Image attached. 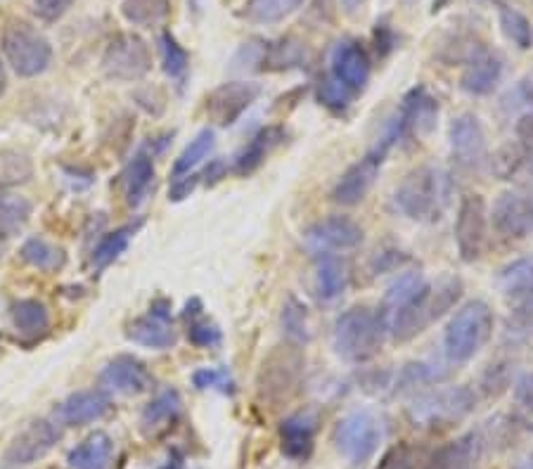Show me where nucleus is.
Listing matches in <instances>:
<instances>
[{"mask_svg": "<svg viewBox=\"0 0 533 469\" xmlns=\"http://www.w3.org/2000/svg\"><path fill=\"white\" fill-rule=\"evenodd\" d=\"M192 384L199 391H221V394H235V379L226 368H202L192 375Z\"/></svg>", "mask_w": 533, "mask_h": 469, "instance_id": "de8ad7c7", "label": "nucleus"}, {"mask_svg": "<svg viewBox=\"0 0 533 469\" xmlns=\"http://www.w3.org/2000/svg\"><path fill=\"white\" fill-rule=\"evenodd\" d=\"M214 147H216L214 128H202V131L190 140V145L181 152V157L173 162L171 178H181V176H188V173H195L197 166L202 164L204 159H209V154L214 152Z\"/></svg>", "mask_w": 533, "mask_h": 469, "instance_id": "e433bc0d", "label": "nucleus"}, {"mask_svg": "<svg viewBox=\"0 0 533 469\" xmlns=\"http://www.w3.org/2000/svg\"><path fill=\"white\" fill-rule=\"evenodd\" d=\"M477 389L460 384V387H441L420 394L408 406V420L417 429H448L465 420L477 408Z\"/></svg>", "mask_w": 533, "mask_h": 469, "instance_id": "423d86ee", "label": "nucleus"}, {"mask_svg": "<svg viewBox=\"0 0 533 469\" xmlns=\"http://www.w3.org/2000/svg\"><path fill=\"white\" fill-rule=\"evenodd\" d=\"M199 181H202V178H199V173H188V176L173 178L171 190H169L171 202H183V199H188L192 192H195Z\"/></svg>", "mask_w": 533, "mask_h": 469, "instance_id": "6e6d98bb", "label": "nucleus"}, {"mask_svg": "<svg viewBox=\"0 0 533 469\" xmlns=\"http://www.w3.org/2000/svg\"><path fill=\"white\" fill-rule=\"evenodd\" d=\"M391 124L396 128L398 140H425L439 124V100L429 93L427 86L417 83L403 95Z\"/></svg>", "mask_w": 533, "mask_h": 469, "instance_id": "f8f14e48", "label": "nucleus"}, {"mask_svg": "<svg viewBox=\"0 0 533 469\" xmlns=\"http://www.w3.org/2000/svg\"><path fill=\"white\" fill-rule=\"evenodd\" d=\"M301 5L304 0H249L244 15L254 24H278L297 12Z\"/></svg>", "mask_w": 533, "mask_h": 469, "instance_id": "37998d69", "label": "nucleus"}, {"mask_svg": "<svg viewBox=\"0 0 533 469\" xmlns=\"http://www.w3.org/2000/svg\"><path fill=\"white\" fill-rule=\"evenodd\" d=\"M60 439L62 432L55 422L34 420L15 441L10 443L8 453H5V462L12 467L34 465V462L46 458Z\"/></svg>", "mask_w": 533, "mask_h": 469, "instance_id": "6ab92c4d", "label": "nucleus"}, {"mask_svg": "<svg viewBox=\"0 0 533 469\" xmlns=\"http://www.w3.org/2000/svg\"><path fill=\"white\" fill-rule=\"evenodd\" d=\"M121 185H124V197L128 207L138 209L140 204L150 197V190L154 188V162L150 154H138V157H133V162L121 173Z\"/></svg>", "mask_w": 533, "mask_h": 469, "instance_id": "c756f323", "label": "nucleus"}, {"mask_svg": "<svg viewBox=\"0 0 533 469\" xmlns=\"http://www.w3.org/2000/svg\"><path fill=\"white\" fill-rule=\"evenodd\" d=\"M486 50V43L481 41L477 34L472 31H458V34H451L443 41V46L439 48V60H443L448 67H455V64H462L465 67L467 62H472L474 57L481 55Z\"/></svg>", "mask_w": 533, "mask_h": 469, "instance_id": "c9c22d12", "label": "nucleus"}, {"mask_svg": "<svg viewBox=\"0 0 533 469\" xmlns=\"http://www.w3.org/2000/svg\"><path fill=\"white\" fill-rule=\"evenodd\" d=\"M31 211V202L27 197L0 188V237H12L27 226Z\"/></svg>", "mask_w": 533, "mask_h": 469, "instance_id": "f704fd0d", "label": "nucleus"}, {"mask_svg": "<svg viewBox=\"0 0 533 469\" xmlns=\"http://www.w3.org/2000/svg\"><path fill=\"white\" fill-rule=\"evenodd\" d=\"M384 436L382 420L372 410H351L335 424L332 443L351 467H363L375 458Z\"/></svg>", "mask_w": 533, "mask_h": 469, "instance_id": "0eeeda50", "label": "nucleus"}, {"mask_svg": "<svg viewBox=\"0 0 533 469\" xmlns=\"http://www.w3.org/2000/svg\"><path fill=\"white\" fill-rule=\"evenodd\" d=\"M493 176L500 181H529L533 183V147L517 143H507L488 157Z\"/></svg>", "mask_w": 533, "mask_h": 469, "instance_id": "bb28decb", "label": "nucleus"}, {"mask_svg": "<svg viewBox=\"0 0 533 469\" xmlns=\"http://www.w3.org/2000/svg\"><path fill=\"white\" fill-rule=\"evenodd\" d=\"M453 233L462 261L474 263L484 256L488 242V204L484 195L470 192L460 199Z\"/></svg>", "mask_w": 533, "mask_h": 469, "instance_id": "9d476101", "label": "nucleus"}, {"mask_svg": "<svg viewBox=\"0 0 533 469\" xmlns=\"http://www.w3.org/2000/svg\"><path fill=\"white\" fill-rule=\"evenodd\" d=\"M188 339L192 346H197V349H216V346H221L223 342V332L216 323L197 316L188 320Z\"/></svg>", "mask_w": 533, "mask_h": 469, "instance_id": "09e8293b", "label": "nucleus"}, {"mask_svg": "<svg viewBox=\"0 0 533 469\" xmlns=\"http://www.w3.org/2000/svg\"><path fill=\"white\" fill-rule=\"evenodd\" d=\"M306 370L304 346L282 342L273 346L271 353L263 358L259 377H256V391L263 403L282 406L301 389Z\"/></svg>", "mask_w": 533, "mask_h": 469, "instance_id": "39448f33", "label": "nucleus"}, {"mask_svg": "<svg viewBox=\"0 0 533 469\" xmlns=\"http://www.w3.org/2000/svg\"><path fill=\"white\" fill-rule=\"evenodd\" d=\"M19 256H22L24 263L46 273L60 271L64 263H67V254L60 247H55V244L43 240V237H29L22 244V249H19Z\"/></svg>", "mask_w": 533, "mask_h": 469, "instance_id": "4c0bfd02", "label": "nucleus"}, {"mask_svg": "<svg viewBox=\"0 0 533 469\" xmlns=\"http://www.w3.org/2000/svg\"><path fill=\"white\" fill-rule=\"evenodd\" d=\"M387 325L370 306H351L339 313L332 327V349L344 363L363 365L380 356Z\"/></svg>", "mask_w": 533, "mask_h": 469, "instance_id": "7ed1b4c3", "label": "nucleus"}, {"mask_svg": "<svg viewBox=\"0 0 533 469\" xmlns=\"http://www.w3.org/2000/svg\"><path fill=\"white\" fill-rule=\"evenodd\" d=\"M391 147L384 145L382 140H377V145L365 154L363 159L353 162L342 176L337 178V183L332 185L330 199L339 207H358L365 197L370 195V190L375 188L377 176H380L384 162H387Z\"/></svg>", "mask_w": 533, "mask_h": 469, "instance_id": "1a4fd4ad", "label": "nucleus"}, {"mask_svg": "<svg viewBox=\"0 0 533 469\" xmlns=\"http://www.w3.org/2000/svg\"><path fill=\"white\" fill-rule=\"evenodd\" d=\"M31 173H34V166L29 157L19 152H0V188L29 181Z\"/></svg>", "mask_w": 533, "mask_h": 469, "instance_id": "49530a36", "label": "nucleus"}, {"mask_svg": "<svg viewBox=\"0 0 533 469\" xmlns=\"http://www.w3.org/2000/svg\"><path fill=\"white\" fill-rule=\"evenodd\" d=\"M462 280L458 275H443L436 282H425V287L415 294L408 304H403L389 318L387 332L396 344L413 342L429 325L446 316L462 299Z\"/></svg>", "mask_w": 533, "mask_h": 469, "instance_id": "f257e3e1", "label": "nucleus"}, {"mask_svg": "<svg viewBox=\"0 0 533 469\" xmlns=\"http://www.w3.org/2000/svg\"><path fill=\"white\" fill-rule=\"evenodd\" d=\"M308 62V48L299 38H280V41L266 43L263 50V72H292V69H304Z\"/></svg>", "mask_w": 533, "mask_h": 469, "instance_id": "7c9ffc66", "label": "nucleus"}, {"mask_svg": "<svg viewBox=\"0 0 533 469\" xmlns=\"http://www.w3.org/2000/svg\"><path fill=\"white\" fill-rule=\"evenodd\" d=\"M318 415L311 410H301L280 422V448L285 458L306 462L316 451Z\"/></svg>", "mask_w": 533, "mask_h": 469, "instance_id": "4be33fe9", "label": "nucleus"}, {"mask_svg": "<svg viewBox=\"0 0 533 469\" xmlns=\"http://www.w3.org/2000/svg\"><path fill=\"white\" fill-rule=\"evenodd\" d=\"M330 74L358 98L368 88L372 76V62L363 43L356 38H342L335 43L330 53Z\"/></svg>", "mask_w": 533, "mask_h": 469, "instance_id": "f3484780", "label": "nucleus"}, {"mask_svg": "<svg viewBox=\"0 0 533 469\" xmlns=\"http://www.w3.org/2000/svg\"><path fill=\"white\" fill-rule=\"evenodd\" d=\"M408 256L401 252V249H384V252H377L375 259H372V271L375 273H389L398 271L401 266H406Z\"/></svg>", "mask_w": 533, "mask_h": 469, "instance_id": "5fc2aeb1", "label": "nucleus"}, {"mask_svg": "<svg viewBox=\"0 0 533 469\" xmlns=\"http://www.w3.org/2000/svg\"><path fill=\"white\" fill-rule=\"evenodd\" d=\"M3 53L15 74L24 79L43 74L53 60V46L48 38L24 22L10 24L3 31Z\"/></svg>", "mask_w": 533, "mask_h": 469, "instance_id": "6e6552de", "label": "nucleus"}, {"mask_svg": "<svg viewBox=\"0 0 533 469\" xmlns=\"http://www.w3.org/2000/svg\"><path fill=\"white\" fill-rule=\"evenodd\" d=\"M282 140V128L280 126H266L261 128L256 136L235 154L233 159V173L240 178H247L256 173L266 162L268 154L273 152V147H278Z\"/></svg>", "mask_w": 533, "mask_h": 469, "instance_id": "c85d7f7f", "label": "nucleus"}, {"mask_svg": "<svg viewBox=\"0 0 533 469\" xmlns=\"http://www.w3.org/2000/svg\"><path fill=\"white\" fill-rule=\"evenodd\" d=\"M159 50H162V67L164 74L176 83V86H183L185 79H188L190 72V55L181 43L176 41V36L171 31H164L159 36Z\"/></svg>", "mask_w": 533, "mask_h": 469, "instance_id": "ea45409f", "label": "nucleus"}, {"mask_svg": "<svg viewBox=\"0 0 533 469\" xmlns=\"http://www.w3.org/2000/svg\"><path fill=\"white\" fill-rule=\"evenodd\" d=\"M261 98V86L254 81H226L207 98V117L216 126H233Z\"/></svg>", "mask_w": 533, "mask_h": 469, "instance_id": "dca6fc26", "label": "nucleus"}, {"mask_svg": "<svg viewBox=\"0 0 533 469\" xmlns=\"http://www.w3.org/2000/svg\"><path fill=\"white\" fill-rule=\"evenodd\" d=\"M503 72V55L486 48L484 53L465 64V72L460 76V88L467 95H472V98H486V95H491L498 88L500 79H503Z\"/></svg>", "mask_w": 533, "mask_h": 469, "instance_id": "5701e85b", "label": "nucleus"}, {"mask_svg": "<svg viewBox=\"0 0 533 469\" xmlns=\"http://www.w3.org/2000/svg\"><path fill=\"white\" fill-rule=\"evenodd\" d=\"M112 458L114 441L105 432H93L69 453L67 462L72 469H109Z\"/></svg>", "mask_w": 533, "mask_h": 469, "instance_id": "2f4dec72", "label": "nucleus"}, {"mask_svg": "<svg viewBox=\"0 0 533 469\" xmlns=\"http://www.w3.org/2000/svg\"><path fill=\"white\" fill-rule=\"evenodd\" d=\"M72 5L74 0H34V12L38 15V19L53 24L57 19L67 15Z\"/></svg>", "mask_w": 533, "mask_h": 469, "instance_id": "864d4df0", "label": "nucleus"}, {"mask_svg": "<svg viewBox=\"0 0 533 469\" xmlns=\"http://www.w3.org/2000/svg\"><path fill=\"white\" fill-rule=\"evenodd\" d=\"M12 323L17 332L27 334V337H38L50 327L48 308L36 299H22L12 306Z\"/></svg>", "mask_w": 533, "mask_h": 469, "instance_id": "a19ab883", "label": "nucleus"}, {"mask_svg": "<svg viewBox=\"0 0 533 469\" xmlns=\"http://www.w3.org/2000/svg\"><path fill=\"white\" fill-rule=\"evenodd\" d=\"M280 327L285 334V342L304 346L311 339V325H308V308L297 297L285 301L280 313Z\"/></svg>", "mask_w": 533, "mask_h": 469, "instance_id": "79ce46f5", "label": "nucleus"}, {"mask_svg": "<svg viewBox=\"0 0 533 469\" xmlns=\"http://www.w3.org/2000/svg\"><path fill=\"white\" fill-rule=\"evenodd\" d=\"M496 8L503 36L519 50H529L533 46V27L529 19H526V15H522L517 8H512V5L500 3V0L496 3Z\"/></svg>", "mask_w": 533, "mask_h": 469, "instance_id": "58836bf2", "label": "nucleus"}, {"mask_svg": "<svg viewBox=\"0 0 533 469\" xmlns=\"http://www.w3.org/2000/svg\"><path fill=\"white\" fill-rule=\"evenodd\" d=\"M448 145H451V157L460 171H479L488 162L486 131L477 114L462 112L451 119Z\"/></svg>", "mask_w": 533, "mask_h": 469, "instance_id": "ddd939ff", "label": "nucleus"}, {"mask_svg": "<svg viewBox=\"0 0 533 469\" xmlns=\"http://www.w3.org/2000/svg\"><path fill=\"white\" fill-rule=\"evenodd\" d=\"M131 233H133V228H119V230H114V233L102 237L100 244L95 247V252H93L95 271H102V268H107L109 263H114L121 254L126 252L128 242H131Z\"/></svg>", "mask_w": 533, "mask_h": 469, "instance_id": "a18cd8bd", "label": "nucleus"}, {"mask_svg": "<svg viewBox=\"0 0 533 469\" xmlns=\"http://www.w3.org/2000/svg\"><path fill=\"white\" fill-rule=\"evenodd\" d=\"M498 287L507 299L517 301V304L533 297V256L507 263L498 275Z\"/></svg>", "mask_w": 533, "mask_h": 469, "instance_id": "473e14b6", "label": "nucleus"}, {"mask_svg": "<svg viewBox=\"0 0 533 469\" xmlns=\"http://www.w3.org/2000/svg\"><path fill=\"white\" fill-rule=\"evenodd\" d=\"M150 69V46L138 34L114 36L102 55V72L112 81H140L150 74Z\"/></svg>", "mask_w": 533, "mask_h": 469, "instance_id": "9b49d317", "label": "nucleus"}, {"mask_svg": "<svg viewBox=\"0 0 533 469\" xmlns=\"http://www.w3.org/2000/svg\"><path fill=\"white\" fill-rule=\"evenodd\" d=\"M417 465V453L410 443H398V446L389 448L384 453V458L377 469H415Z\"/></svg>", "mask_w": 533, "mask_h": 469, "instance_id": "3c124183", "label": "nucleus"}, {"mask_svg": "<svg viewBox=\"0 0 533 469\" xmlns=\"http://www.w3.org/2000/svg\"><path fill=\"white\" fill-rule=\"evenodd\" d=\"M496 316L493 308L481 299L462 304L443 330V356L448 365H465L474 361L491 342Z\"/></svg>", "mask_w": 533, "mask_h": 469, "instance_id": "20e7f679", "label": "nucleus"}, {"mask_svg": "<svg viewBox=\"0 0 533 469\" xmlns=\"http://www.w3.org/2000/svg\"><path fill=\"white\" fill-rule=\"evenodd\" d=\"M316 95H318L320 105H323L325 109H330L332 114H344L346 109L353 105V100H356V95H353L344 83H339L332 74H327L320 79Z\"/></svg>", "mask_w": 533, "mask_h": 469, "instance_id": "c03bdc74", "label": "nucleus"}, {"mask_svg": "<svg viewBox=\"0 0 533 469\" xmlns=\"http://www.w3.org/2000/svg\"><path fill=\"white\" fill-rule=\"evenodd\" d=\"M128 342L145 346V349L166 351L173 349L178 342V334L171 323V301L159 299L150 306L147 316H140L128 325L126 330Z\"/></svg>", "mask_w": 533, "mask_h": 469, "instance_id": "a211bd4d", "label": "nucleus"}, {"mask_svg": "<svg viewBox=\"0 0 533 469\" xmlns=\"http://www.w3.org/2000/svg\"><path fill=\"white\" fill-rule=\"evenodd\" d=\"M446 3H448V0H434V12H439V10L446 8Z\"/></svg>", "mask_w": 533, "mask_h": 469, "instance_id": "69168bd1", "label": "nucleus"}, {"mask_svg": "<svg viewBox=\"0 0 533 469\" xmlns=\"http://www.w3.org/2000/svg\"><path fill=\"white\" fill-rule=\"evenodd\" d=\"M121 15L133 27H159L171 15V0H124Z\"/></svg>", "mask_w": 533, "mask_h": 469, "instance_id": "72a5a7b5", "label": "nucleus"}, {"mask_svg": "<svg viewBox=\"0 0 533 469\" xmlns=\"http://www.w3.org/2000/svg\"><path fill=\"white\" fill-rule=\"evenodd\" d=\"M515 136L522 145L533 147V112H524L515 121Z\"/></svg>", "mask_w": 533, "mask_h": 469, "instance_id": "bf43d9fd", "label": "nucleus"}, {"mask_svg": "<svg viewBox=\"0 0 533 469\" xmlns=\"http://www.w3.org/2000/svg\"><path fill=\"white\" fill-rule=\"evenodd\" d=\"M515 401H517L519 408L533 415V372H529V375H524V377L517 379Z\"/></svg>", "mask_w": 533, "mask_h": 469, "instance_id": "4d7b16f0", "label": "nucleus"}, {"mask_svg": "<svg viewBox=\"0 0 533 469\" xmlns=\"http://www.w3.org/2000/svg\"><path fill=\"white\" fill-rule=\"evenodd\" d=\"M372 41H375V53L380 60H384V57H389L391 53H394L396 48V34L394 29H391V24L387 22V19H382V22L375 24V31H372Z\"/></svg>", "mask_w": 533, "mask_h": 469, "instance_id": "603ef678", "label": "nucleus"}, {"mask_svg": "<svg viewBox=\"0 0 533 469\" xmlns=\"http://www.w3.org/2000/svg\"><path fill=\"white\" fill-rule=\"evenodd\" d=\"M228 164L223 162V159H214V162H209L207 169H204L202 173H199V178H202L204 183L209 185V188H214V185H218L223 181V178L228 176Z\"/></svg>", "mask_w": 533, "mask_h": 469, "instance_id": "13d9d810", "label": "nucleus"}, {"mask_svg": "<svg viewBox=\"0 0 533 469\" xmlns=\"http://www.w3.org/2000/svg\"><path fill=\"white\" fill-rule=\"evenodd\" d=\"M517 469H533V455H531V458H526V460L519 462Z\"/></svg>", "mask_w": 533, "mask_h": 469, "instance_id": "e2e57ef3", "label": "nucleus"}, {"mask_svg": "<svg viewBox=\"0 0 533 469\" xmlns=\"http://www.w3.org/2000/svg\"><path fill=\"white\" fill-rule=\"evenodd\" d=\"M446 365L448 363L436 361L406 363L389 379V391L391 394H403V391H413L420 387H436V384L446 382L451 377V368H446Z\"/></svg>", "mask_w": 533, "mask_h": 469, "instance_id": "cd10ccee", "label": "nucleus"}, {"mask_svg": "<svg viewBox=\"0 0 533 469\" xmlns=\"http://www.w3.org/2000/svg\"><path fill=\"white\" fill-rule=\"evenodd\" d=\"M5 91H8V74H5L3 62H0V98H3Z\"/></svg>", "mask_w": 533, "mask_h": 469, "instance_id": "680f3d73", "label": "nucleus"}, {"mask_svg": "<svg viewBox=\"0 0 533 469\" xmlns=\"http://www.w3.org/2000/svg\"><path fill=\"white\" fill-rule=\"evenodd\" d=\"M365 233L361 223H356L349 216H327L306 228L304 244L313 256L323 254H342L361 247Z\"/></svg>", "mask_w": 533, "mask_h": 469, "instance_id": "4468645a", "label": "nucleus"}, {"mask_svg": "<svg viewBox=\"0 0 533 469\" xmlns=\"http://www.w3.org/2000/svg\"><path fill=\"white\" fill-rule=\"evenodd\" d=\"M183 410V398L176 389H164L162 394H157L147 403L143 415H140V432H143L147 439H157L169 432L173 427V422L181 417Z\"/></svg>", "mask_w": 533, "mask_h": 469, "instance_id": "393cba45", "label": "nucleus"}, {"mask_svg": "<svg viewBox=\"0 0 533 469\" xmlns=\"http://www.w3.org/2000/svg\"><path fill=\"white\" fill-rule=\"evenodd\" d=\"M162 469H183V462L181 460H171L169 465L162 467Z\"/></svg>", "mask_w": 533, "mask_h": 469, "instance_id": "0e129e2a", "label": "nucleus"}, {"mask_svg": "<svg viewBox=\"0 0 533 469\" xmlns=\"http://www.w3.org/2000/svg\"><path fill=\"white\" fill-rule=\"evenodd\" d=\"M451 178L436 166H417L394 190V209L415 223L439 221L451 202Z\"/></svg>", "mask_w": 533, "mask_h": 469, "instance_id": "f03ea898", "label": "nucleus"}, {"mask_svg": "<svg viewBox=\"0 0 533 469\" xmlns=\"http://www.w3.org/2000/svg\"><path fill=\"white\" fill-rule=\"evenodd\" d=\"M507 387H510V372H507L505 363L491 365L479 382V391L486 398H498Z\"/></svg>", "mask_w": 533, "mask_h": 469, "instance_id": "8fccbe9b", "label": "nucleus"}, {"mask_svg": "<svg viewBox=\"0 0 533 469\" xmlns=\"http://www.w3.org/2000/svg\"><path fill=\"white\" fill-rule=\"evenodd\" d=\"M486 446L488 436L484 429H474V432L462 434L436 448L425 469H479L486 455Z\"/></svg>", "mask_w": 533, "mask_h": 469, "instance_id": "aec40b11", "label": "nucleus"}, {"mask_svg": "<svg viewBox=\"0 0 533 469\" xmlns=\"http://www.w3.org/2000/svg\"><path fill=\"white\" fill-rule=\"evenodd\" d=\"M154 379L143 361L133 356H117L109 361L100 372V387L107 394H121V396H138L150 391Z\"/></svg>", "mask_w": 533, "mask_h": 469, "instance_id": "412c9836", "label": "nucleus"}, {"mask_svg": "<svg viewBox=\"0 0 533 469\" xmlns=\"http://www.w3.org/2000/svg\"><path fill=\"white\" fill-rule=\"evenodd\" d=\"M493 230L505 240H526L533 235V197L526 192H500L488 211Z\"/></svg>", "mask_w": 533, "mask_h": 469, "instance_id": "2eb2a0df", "label": "nucleus"}, {"mask_svg": "<svg viewBox=\"0 0 533 469\" xmlns=\"http://www.w3.org/2000/svg\"><path fill=\"white\" fill-rule=\"evenodd\" d=\"M311 289L313 297L320 304H335L337 299H342L346 289H349V268H346V263L337 254L316 256Z\"/></svg>", "mask_w": 533, "mask_h": 469, "instance_id": "b1692460", "label": "nucleus"}, {"mask_svg": "<svg viewBox=\"0 0 533 469\" xmlns=\"http://www.w3.org/2000/svg\"><path fill=\"white\" fill-rule=\"evenodd\" d=\"M109 398L102 391H76L57 408V422L64 427H83L107 415Z\"/></svg>", "mask_w": 533, "mask_h": 469, "instance_id": "a878e982", "label": "nucleus"}, {"mask_svg": "<svg viewBox=\"0 0 533 469\" xmlns=\"http://www.w3.org/2000/svg\"><path fill=\"white\" fill-rule=\"evenodd\" d=\"M365 3H368V0H342L346 12H358Z\"/></svg>", "mask_w": 533, "mask_h": 469, "instance_id": "052dcab7", "label": "nucleus"}]
</instances>
